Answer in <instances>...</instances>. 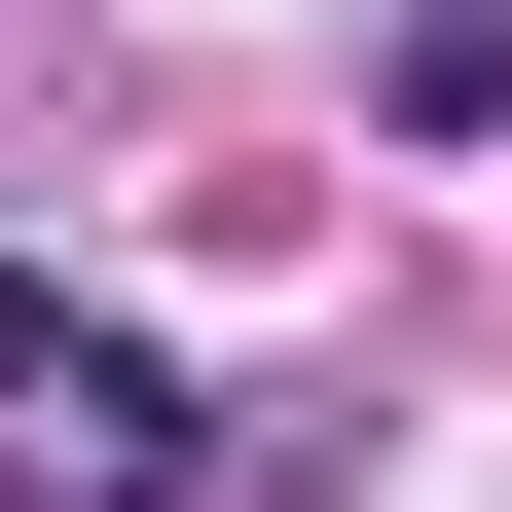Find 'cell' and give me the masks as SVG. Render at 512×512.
Here are the masks:
<instances>
[{
    "mask_svg": "<svg viewBox=\"0 0 512 512\" xmlns=\"http://www.w3.org/2000/svg\"><path fill=\"white\" fill-rule=\"evenodd\" d=\"M366 110L403 147H512V0H366Z\"/></svg>",
    "mask_w": 512,
    "mask_h": 512,
    "instance_id": "cell-1",
    "label": "cell"
},
{
    "mask_svg": "<svg viewBox=\"0 0 512 512\" xmlns=\"http://www.w3.org/2000/svg\"><path fill=\"white\" fill-rule=\"evenodd\" d=\"M0 403H74V256H0Z\"/></svg>",
    "mask_w": 512,
    "mask_h": 512,
    "instance_id": "cell-2",
    "label": "cell"
}]
</instances>
